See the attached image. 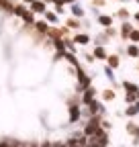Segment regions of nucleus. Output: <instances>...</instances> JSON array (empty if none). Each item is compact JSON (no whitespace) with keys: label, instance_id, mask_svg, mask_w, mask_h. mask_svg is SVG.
Segmentation results:
<instances>
[{"label":"nucleus","instance_id":"nucleus-11","mask_svg":"<svg viewBox=\"0 0 139 147\" xmlns=\"http://www.w3.org/2000/svg\"><path fill=\"white\" fill-rule=\"evenodd\" d=\"M127 55H131V57H139V47L137 45H129L127 47Z\"/></svg>","mask_w":139,"mask_h":147},{"label":"nucleus","instance_id":"nucleus-22","mask_svg":"<svg viewBox=\"0 0 139 147\" xmlns=\"http://www.w3.org/2000/svg\"><path fill=\"white\" fill-rule=\"evenodd\" d=\"M139 113V110H137V106H131V108H127V115L129 117H133V115H137Z\"/></svg>","mask_w":139,"mask_h":147},{"label":"nucleus","instance_id":"nucleus-19","mask_svg":"<svg viewBox=\"0 0 139 147\" xmlns=\"http://www.w3.org/2000/svg\"><path fill=\"white\" fill-rule=\"evenodd\" d=\"M129 39H131V41H135V43H139V31H131Z\"/></svg>","mask_w":139,"mask_h":147},{"label":"nucleus","instance_id":"nucleus-27","mask_svg":"<svg viewBox=\"0 0 139 147\" xmlns=\"http://www.w3.org/2000/svg\"><path fill=\"white\" fill-rule=\"evenodd\" d=\"M135 21H139V12H137V14H135Z\"/></svg>","mask_w":139,"mask_h":147},{"label":"nucleus","instance_id":"nucleus-16","mask_svg":"<svg viewBox=\"0 0 139 147\" xmlns=\"http://www.w3.org/2000/svg\"><path fill=\"white\" fill-rule=\"evenodd\" d=\"M67 27H70V29H80V21H78L76 16L70 18V21H67Z\"/></svg>","mask_w":139,"mask_h":147},{"label":"nucleus","instance_id":"nucleus-13","mask_svg":"<svg viewBox=\"0 0 139 147\" xmlns=\"http://www.w3.org/2000/svg\"><path fill=\"white\" fill-rule=\"evenodd\" d=\"M72 14H74V16H78V18H80V16H84L82 6H80V4H72Z\"/></svg>","mask_w":139,"mask_h":147},{"label":"nucleus","instance_id":"nucleus-25","mask_svg":"<svg viewBox=\"0 0 139 147\" xmlns=\"http://www.w3.org/2000/svg\"><path fill=\"white\" fill-rule=\"evenodd\" d=\"M74 2V0H63V4H72Z\"/></svg>","mask_w":139,"mask_h":147},{"label":"nucleus","instance_id":"nucleus-8","mask_svg":"<svg viewBox=\"0 0 139 147\" xmlns=\"http://www.w3.org/2000/svg\"><path fill=\"white\" fill-rule=\"evenodd\" d=\"M74 41H76L78 45H88V43H90V37H88V35H84V33H80V35L74 37Z\"/></svg>","mask_w":139,"mask_h":147},{"label":"nucleus","instance_id":"nucleus-23","mask_svg":"<svg viewBox=\"0 0 139 147\" xmlns=\"http://www.w3.org/2000/svg\"><path fill=\"white\" fill-rule=\"evenodd\" d=\"M104 74H107V78H109V80H113V69H111L109 65L104 67Z\"/></svg>","mask_w":139,"mask_h":147},{"label":"nucleus","instance_id":"nucleus-2","mask_svg":"<svg viewBox=\"0 0 139 147\" xmlns=\"http://www.w3.org/2000/svg\"><path fill=\"white\" fill-rule=\"evenodd\" d=\"M80 115H82L80 106H76V104H70V123H76V121L80 119Z\"/></svg>","mask_w":139,"mask_h":147},{"label":"nucleus","instance_id":"nucleus-1","mask_svg":"<svg viewBox=\"0 0 139 147\" xmlns=\"http://www.w3.org/2000/svg\"><path fill=\"white\" fill-rule=\"evenodd\" d=\"M14 14H19V16H23V21L27 23V25H35V21H33V12H29L25 6H14Z\"/></svg>","mask_w":139,"mask_h":147},{"label":"nucleus","instance_id":"nucleus-24","mask_svg":"<svg viewBox=\"0 0 139 147\" xmlns=\"http://www.w3.org/2000/svg\"><path fill=\"white\" fill-rule=\"evenodd\" d=\"M119 16H121V18H129V12H127L125 8H121V10H119Z\"/></svg>","mask_w":139,"mask_h":147},{"label":"nucleus","instance_id":"nucleus-17","mask_svg":"<svg viewBox=\"0 0 139 147\" xmlns=\"http://www.w3.org/2000/svg\"><path fill=\"white\" fill-rule=\"evenodd\" d=\"M53 45H55V49H57V51H61V53L65 55V43H63V41L55 39V43H53Z\"/></svg>","mask_w":139,"mask_h":147},{"label":"nucleus","instance_id":"nucleus-26","mask_svg":"<svg viewBox=\"0 0 139 147\" xmlns=\"http://www.w3.org/2000/svg\"><path fill=\"white\" fill-rule=\"evenodd\" d=\"M23 2H29V4H33V2H35V0H23Z\"/></svg>","mask_w":139,"mask_h":147},{"label":"nucleus","instance_id":"nucleus-3","mask_svg":"<svg viewBox=\"0 0 139 147\" xmlns=\"http://www.w3.org/2000/svg\"><path fill=\"white\" fill-rule=\"evenodd\" d=\"M31 12H47V6H45V2L43 0H35V2L31 4Z\"/></svg>","mask_w":139,"mask_h":147},{"label":"nucleus","instance_id":"nucleus-21","mask_svg":"<svg viewBox=\"0 0 139 147\" xmlns=\"http://www.w3.org/2000/svg\"><path fill=\"white\" fill-rule=\"evenodd\" d=\"M125 100L127 102H135L137 100V94H129V92H125Z\"/></svg>","mask_w":139,"mask_h":147},{"label":"nucleus","instance_id":"nucleus-4","mask_svg":"<svg viewBox=\"0 0 139 147\" xmlns=\"http://www.w3.org/2000/svg\"><path fill=\"white\" fill-rule=\"evenodd\" d=\"M94 94H96V92H94V88H88V90L84 92V96H82V102H84V104H90V102H94Z\"/></svg>","mask_w":139,"mask_h":147},{"label":"nucleus","instance_id":"nucleus-14","mask_svg":"<svg viewBox=\"0 0 139 147\" xmlns=\"http://www.w3.org/2000/svg\"><path fill=\"white\" fill-rule=\"evenodd\" d=\"M63 57H65V59H67L70 63H72V65H76V67H80V63H78V59H76V55H74V53H65V55H63Z\"/></svg>","mask_w":139,"mask_h":147},{"label":"nucleus","instance_id":"nucleus-18","mask_svg":"<svg viewBox=\"0 0 139 147\" xmlns=\"http://www.w3.org/2000/svg\"><path fill=\"white\" fill-rule=\"evenodd\" d=\"M45 18L49 23H57V14H53V12H45Z\"/></svg>","mask_w":139,"mask_h":147},{"label":"nucleus","instance_id":"nucleus-10","mask_svg":"<svg viewBox=\"0 0 139 147\" xmlns=\"http://www.w3.org/2000/svg\"><path fill=\"white\" fill-rule=\"evenodd\" d=\"M109 67L111 69H115V67H119V55H109Z\"/></svg>","mask_w":139,"mask_h":147},{"label":"nucleus","instance_id":"nucleus-12","mask_svg":"<svg viewBox=\"0 0 139 147\" xmlns=\"http://www.w3.org/2000/svg\"><path fill=\"white\" fill-rule=\"evenodd\" d=\"M0 8H2V10H8V12H14V6L8 2V0H0Z\"/></svg>","mask_w":139,"mask_h":147},{"label":"nucleus","instance_id":"nucleus-20","mask_svg":"<svg viewBox=\"0 0 139 147\" xmlns=\"http://www.w3.org/2000/svg\"><path fill=\"white\" fill-rule=\"evenodd\" d=\"M115 98V92L113 90H104V100H113Z\"/></svg>","mask_w":139,"mask_h":147},{"label":"nucleus","instance_id":"nucleus-7","mask_svg":"<svg viewBox=\"0 0 139 147\" xmlns=\"http://www.w3.org/2000/svg\"><path fill=\"white\" fill-rule=\"evenodd\" d=\"M98 23L104 27V29H109L111 25H113V16H107V14H100L98 16Z\"/></svg>","mask_w":139,"mask_h":147},{"label":"nucleus","instance_id":"nucleus-15","mask_svg":"<svg viewBox=\"0 0 139 147\" xmlns=\"http://www.w3.org/2000/svg\"><path fill=\"white\" fill-rule=\"evenodd\" d=\"M35 29H37L39 33H47V31H49V27H47L43 21H41V23H35Z\"/></svg>","mask_w":139,"mask_h":147},{"label":"nucleus","instance_id":"nucleus-9","mask_svg":"<svg viewBox=\"0 0 139 147\" xmlns=\"http://www.w3.org/2000/svg\"><path fill=\"white\" fill-rule=\"evenodd\" d=\"M109 55H107V49L104 47H96L94 49V59H107Z\"/></svg>","mask_w":139,"mask_h":147},{"label":"nucleus","instance_id":"nucleus-5","mask_svg":"<svg viewBox=\"0 0 139 147\" xmlns=\"http://www.w3.org/2000/svg\"><path fill=\"white\" fill-rule=\"evenodd\" d=\"M123 88H125V92H129V94H137L139 92V86L137 84H133V82H123Z\"/></svg>","mask_w":139,"mask_h":147},{"label":"nucleus","instance_id":"nucleus-6","mask_svg":"<svg viewBox=\"0 0 139 147\" xmlns=\"http://www.w3.org/2000/svg\"><path fill=\"white\" fill-rule=\"evenodd\" d=\"M131 31H133V27H131L127 21H125L123 25H121V37H123V39H127V37L131 35Z\"/></svg>","mask_w":139,"mask_h":147}]
</instances>
